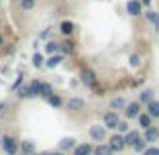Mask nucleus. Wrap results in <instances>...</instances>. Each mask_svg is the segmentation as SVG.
Instances as JSON below:
<instances>
[{
	"label": "nucleus",
	"mask_w": 159,
	"mask_h": 155,
	"mask_svg": "<svg viewBox=\"0 0 159 155\" xmlns=\"http://www.w3.org/2000/svg\"><path fill=\"white\" fill-rule=\"evenodd\" d=\"M29 92H31V98H33V96H39L41 94V82H31V84H29Z\"/></svg>",
	"instance_id": "23"
},
{
	"label": "nucleus",
	"mask_w": 159,
	"mask_h": 155,
	"mask_svg": "<svg viewBox=\"0 0 159 155\" xmlns=\"http://www.w3.org/2000/svg\"><path fill=\"white\" fill-rule=\"evenodd\" d=\"M20 153L23 155H35V143L33 141H23L20 143Z\"/></svg>",
	"instance_id": "16"
},
{
	"label": "nucleus",
	"mask_w": 159,
	"mask_h": 155,
	"mask_svg": "<svg viewBox=\"0 0 159 155\" xmlns=\"http://www.w3.org/2000/svg\"><path fill=\"white\" fill-rule=\"evenodd\" d=\"M133 149H135V151H137V153H141V155H143V153H145V151H147V149H149V143H147V141H145V139H143V141H139V143H137V145H135V147H133Z\"/></svg>",
	"instance_id": "25"
},
{
	"label": "nucleus",
	"mask_w": 159,
	"mask_h": 155,
	"mask_svg": "<svg viewBox=\"0 0 159 155\" xmlns=\"http://www.w3.org/2000/svg\"><path fill=\"white\" fill-rule=\"evenodd\" d=\"M20 84H23V78H19V80H16V82H14V84H12V90H16V88H19Z\"/></svg>",
	"instance_id": "34"
},
{
	"label": "nucleus",
	"mask_w": 159,
	"mask_h": 155,
	"mask_svg": "<svg viewBox=\"0 0 159 155\" xmlns=\"http://www.w3.org/2000/svg\"><path fill=\"white\" fill-rule=\"evenodd\" d=\"M61 49H63V53H74V43H71V41L61 43Z\"/></svg>",
	"instance_id": "29"
},
{
	"label": "nucleus",
	"mask_w": 159,
	"mask_h": 155,
	"mask_svg": "<svg viewBox=\"0 0 159 155\" xmlns=\"http://www.w3.org/2000/svg\"><path fill=\"white\" fill-rule=\"evenodd\" d=\"M143 155H159V147H149Z\"/></svg>",
	"instance_id": "32"
},
{
	"label": "nucleus",
	"mask_w": 159,
	"mask_h": 155,
	"mask_svg": "<svg viewBox=\"0 0 159 155\" xmlns=\"http://www.w3.org/2000/svg\"><path fill=\"white\" fill-rule=\"evenodd\" d=\"M0 147H2V151L8 155H16L19 153V143H16V139L10 135H4V137H0Z\"/></svg>",
	"instance_id": "1"
},
{
	"label": "nucleus",
	"mask_w": 159,
	"mask_h": 155,
	"mask_svg": "<svg viewBox=\"0 0 159 155\" xmlns=\"http://www.w3.org/2000/svg\"><path fill=\"white\" fill-rule=\"evenodd\" d=\"M143 139H145L147 143H157L159 141V127H151L147 129V131H143Z\"/></svg>",
	"instance_id": "8"
},
{
	"label": "nucleus",
	"mask_w": 159,
	"mask_h": 155,
	"mask_svg": "<svg viewBox=\"0 0 159 155\" xmlns=\"http://www.w3.org/2000/svg\"><path fill=\"white\" fill-rule=\"evenodd\" d=\"M75 139L74 137H63V139H61L59 141V149H75Z\"/></svg>",
	"instance_id": "17"
},
{
	"label": "nucleus",
	"mask_w": 159,
	"mask_h": 155,
	"mask_svg": "<svg viewBox=\"0 0 159 155\" xmlns=\"http://www.w3.org/2000/svg\"><path fill=\"white\" fill-rule=\"evenodd\" d=\"M33 66L35 67H41L43 66V55H41V53H35V55H33Z\"/></svg>",
	"instance_id": "30"
},
{
	"label": "nucleus",
	"mask_w": 159,
	"mask_h": 155,
	"mask_svg": "<svg viewBox=\"0 0 159 155\" xmlns=\"http://www.w3.org/2000/svg\"><path fill=\"white\" fill-rule=\"evenodd\" d=\"M39 96H43V98H49V96H53V88L47 82H41V94Z\"/></svg>",
	"instance_id": "22"
},
{
	"label": "nucleus",
	"mask_w": 159,
	"mask_h": 155,
	"mask_svg": "<svg viewBox=\"0 0 159 155\" xmlns=\"http://www.w3.org/2000/svg\"><path fill=\"white\" fill-rule=\"evenodd\" d=\"M118 133H120V135H126V133H129V122L126 121H120L118 122V129H116Z\"/></svg>",
	"instance_id": "27"
},
{
	"label": "nucleus",
	"mask_w": 159,
	"mask_h": 155,
	"mask_svg": "<svg viewBox=\"0 0 159 155\" xmlns=\"http://www.w3.org/2000/svg\"><path fill=\"white\" fill-rule=\"evenodd\" d=\"M35 155H47V153H35Z\"/></svg>",
	"instance_id": "38"
},
{
	"label": "nucleus",
	"mask_w": 159,
	"mask_h": 155,
	"mask_svg": "<svg viewBox=\"0 0 159 155\" xmlns=\"http://www.w3.org/2000/svg\"><path fill=\"white\" fill-rule=\"evenodd\" d=\"M35 6V0H20V8L23 10H31Z\"/></svg>",
	"instance_id": "28"
},
{
	"label": "nucleus",
	"mask_w": 159,
	"mask_h": 155,
	"mask_svg": "<svg viewBox=\"0 0 159 155\" xmlns=\"http://www.w3.org/2000/svg\"><path fill=\"white\" fill-rule=\"evenodd\" d=\"M84 106H86V102L82 98H70V102H67V108H70V110H82Z\"/></svg>",
	"instance_id": "18"
},
{
	"label": "nucleus",
	"mask_w": 159,
	"mask_h": 155,
	"mask_svg": "<svg viewBox=\"0 0 159 155\" xmlns=\"http://www.w3.org/2000/svg\"><path fill=\"white\" fill-rule=\"evenodd\" d=\"M145 14H147V21H149V23L159 31V14H157V12H153V10H147Z\"/></svg>",
	"instance_id": "20"
},
{
	"label": "nucleus",
	"mask_w": 159,
	"mask_h": 155,
	"mask_svg": "<svg viewBox=\"0 0 159 155\" xmlns=\"http://www.w3.org/2000/svg\"><path fill=\"white\" fill-rule=\"evenodd\" d=\"M141 2H143V4H151V0H141Z\"/></svg>",
	"instance_id": "36"
},
{
	"label": "nucleus",
	"mask_w": 159,
	"mask_h": 155,
	"mask_svg": "<svg viewBox=\"0 0 159 155\" xmlns=\"http://www.w3.org/2000/svg\"><path fill=\"white\" fill-rule=\"evenodd\" d=\"M147 114H149L151 118H159V102L157 100H153L151 104H147V110H145Z\"/></svg>",
	"instance_id": "15"
},
{
	"label": "nucleus",
	"mask_w": 159,
	"mask_h": 155,
	"mask_svg": "<svg viewBox=\"0 0 159 155\" xmlns=\"http://www.w3.org/2000/svg\"><path fill=\"white\" fill-rule=\"evenodd\" d=\"M110 149L114 151V153H120L122 149L126 147V143H125V135H120V133H114L112 137H110Z\"/></svg>",
	"instance_id": "5"
},
{
	"label": "nucleus",
	"mask_w": 159,
	"mask_h": 155,
	"mask_svg": "<svg viewBox=\"0 0 159 155\" xmlns=\"http://www.w3.org/2000/svg\"><path fill=\"white\" fill-rule=\"evenodd\" d=\"M59 49H61V43H57V41H49V43L45 45V51L51 53V55H53V53H57Z\"/></svg>",
	"instance_id": "21"
},
{
	"label": "nucleus",
	"mask_w": 159,
	"mask_h": 155,
	"mask_svg": "<svg viewBox=\"0 0 159 155\" xmlns=\"http://www.w3.org/2000/svg\"><path fill=\"white\" fill-rule=\"evenodd\" d=\"M153 96H155V92H153V90H143V92L139 94V102H141V104H145V106H147V104H151V102L155 100Z\"/></svg>",
	"instance_id": "11"
},
{
	"label": "nucleus",
	"mask_w": 159,
	"mask_h": 155,
	"mask_svg": "<svg viewBox=\"0 0 159 155\" xmlns=\"http://www.w3.org/2000/svg\"><path fill=\"white\" fill-rule=\"evenodd\" d=\"M2 45H4V37H2V35H0V47H2Z\"/></svg>",
	"instance_id": "35"
},
{
	"label": "nucleus",
	"mask_w": 159,
	"mask_h": 155,
	"mask_svg": "<svg viewBox=\"0 0 159 155\" xmlns=\"http://www.w3.org/2000/svg\"><path fill=\"white\" fill-rule=\"evenodd\" d=\"M47 102L51 104V106H55V108H59V106H61V104H63V102H61V98H59V96H57V94H53V96H49V98H47Z\"/></svg>",
	"instance_id": "26"
},
{
	"label": "nucleus",
	"mask_w": 159,
	"mask_h": 155,
	"mask_svg": "<svg viewBox=\"0 0 159 155\" xmlns=\"http://www.w3.org/2000/svg\"><path fill=\"white\" fill-rule=\"evenodd\" d=\"M139 141H143V139H141V133H139V131H129V133L125 135V143H126V147H135Z\"/></svg>",
	"instance_id": "9"
},
{
	"label": "nucleus",
	"mask_w": 159,
	"mask_h": 155,
	"mask_svg": "<svg viewBox=\"0 0 159 155\" xmlns=\"http://www.w3.org/2000/svg\"><path fill=\"white\" fill-rule=\"evenodd\" d=\"M102 122H104V127H106V129H110V131H116V129H118V122H120L118 112H114V110H108V112L102 116Z\"/></svg>",
	"instance_id": "3"
},
{
	"label": "nucleus",
	"mask_w": 159,
	"mask_h": 155,
	"mask_svg": "<svg viewBox=\"0 0 159 155\" xmlns=\"http://www.w3.org/2000/svg\"><path fill=\"white\" fill-rule=\"evenodd\" d=\"M141 108H143V104H141L139 100H137V102H129V104H126V108H125L126 121H129V118H139L141 114H143V110H141Z\"/></svg>",
	"instance_id": "4"
},
{
	"label": "nucleus",
	"mask_w": 159,
	"mask_h": 155,
	"mask_svg": "<svg viewBox=\"0 0 159 155\" xmlns=\"http://www.w3.org/2000/svg\"><path fill=\"white\" fill-rule=\"evenodd\" d=\"M92 153H94V147L90 143H80L74 149V155H92Z\"/></svg>",
	"instance_id": "10"
},
{
	"label": "nucleus",
	"mask_w": 159,
	"mask_h": 155,
	"mask_svg": "<svg viewBox=\"0 0 159 155\" xmlns=\"http://www.w3.org/2000/svg\"><path fill=\"white\" fill-rule=\"evenodd\" d=\"M137 121H139V127L143 129V131H147V129H151V127H153V125H151V122H153V118H151L147 112H143L139 118H137Z\"/></svg>",
	"instance_id": "13"
},
{
	"label": "nucleus",
	"mask_w": 159,
	"mask_h": 155,
	"mask_svg": "<svg viewBox=\"0 0 159 155\" xmlns=\"http://www.w3.org/2000/svg\"><path fill=\"white\" fill-rule=\"evenodd\" d=\"M126 12L131 14V16H139L143 12V2L141 0H129L126 2Z\"/></svg>",
	"instance_id": "7"
},
{
	"label": "nucleus",
	"mask_w": 159,
	"mask_h": 155,
	"mask_svg": "<svg viewBox=\"0 0 159 155\" xmlns=\"http://www.w3.org/2000/svg\"><path fill=\"white\" fill-rule=\"evenodd\" d=\"M59 31L63 35H67V37H70V35L74 33V23H71V21H63V23L59 25Z\"/></svg>",
	"instance_id": "19"
},
{
	"label": "nucleus",
	"mask_w": 159,
	"mask_h": 155,
	"mask_svg": "<svg viewBox=\"0 0 159 155\" xmlns=\"http://www.w3.org/2000/svg\"><path fill=\"white\" fill-rule=\"evenodd\" d=\"M139 63H141L139 55H131V66H139Z\"/></svg>",
	"instance_id": "33"
},
{
	"label": "nucleus",
	"mask_w": 159,
	"mask_h": 155,
	"mask_svg": "<svg viewBox=\"0 0 159 155\" xmlns=\"http://www.w3.org/2000/svg\"><path fill=\"white\" fill-rule=\"evenodd\" d=\"M16 96H19V98H31V92H29V86H27V88H20V90H19V94H16Z\"/></svg>",
	"instance_id": "31"
},
{
	"label": "nucleus",
	"mask_w": 159,
	"mask_h": 155,
	"mask_svg": "<svg viewBox=\"0 0 159 155\" xmlns=\"http://www.w3.org/2000/svg\"><path fill=\"white\" fill-rule=\"evenodd\" d=\"M94 155H114V151L110 149L108 143H100V145L94 147Z\"/></svg>",
	"instance_id": "12"
},
{
	"label": "nucleus",
	"mask_w": 159,
	"mask_h": 155,
	"mask_svg": "<svg viewBox=\"0 0 159 155\" xmlns=\"http://www.w3.org/2000/svg\"><path fill=\"white\" fill-rule=\"evenodd\" d=\"M61 59H63L61 55H51L49 59L45 61V66H47V67H55V66H59V63H61Z\"/></svg>",
	"instance_id": "24"
},
{
	"label": "nucleus",
	"mask_w": 159,
	"mask_h": 155,
	"mask_svg": "<svg viewBox=\"0 0 159 155\" xmlns=\"http://www.w3.org/2000/svg\"><path fill=\"white\" fill-rule=\"evenodd\" d=\"M80 78H82V84L88 86V88H96V84H98V78H96V74L92 70H82Z\"/></svg>",
	"instance_id": "6"
},
{
	"label": "nucleus",
	"mask_w": 159,
	"mask_h": 155,
	"mask_svg": "<svg viewBox=\"0 0 159 155\" xmlns=\"http://www.w3.org/2000/svg\"><path fill=\"white\" fill-rule=\"evenodd\" d=\"M47 155H63V153H59V151H55V153H47Z\"/></svg>",
	"instance_id": "37"
},
{
	"label": "nucleus",
	"mask_w": 159,
	"mask_h": 155,
	"mask_svg": "<svg viewBox=\"0 0 159 155\" xmlns=\"http://www.w3.org/2000/svg\"><path fill=\"white\" fill-rule=\"evenodd\" d=\"M110 108H112L114 112H116V110H125V108H126V102H125V98H120V96L112 98V100H110Z\"/></svg>",
	"instance_id": "14"
},
{
	"label": "nucleus",
	"mask_w": 159,
	"mask_h": 155,
	"mask_svg": "<svg viewBox=\"0 0 159 155\" xmlns=\"http://www.w3.org/2000/svg\"><path fill=\"white\" fill-rule=\"evenodd\" d=\"M88 135H90V139H92V141H96L100 145V143L106 139V127H104V125H92V127H90V131H88Z\"/></svg>",
	"instance_id": "2"
}]
</instances>
